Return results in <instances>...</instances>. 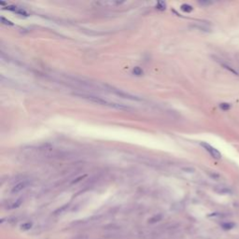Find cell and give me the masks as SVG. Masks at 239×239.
Listing matches in <instances>:
<instances>
[{
	"label": "cell",
	"instance_id": "obj_1",
	"mask_svg": "<svg viewBox=\"0 0 239 239\" xmlns=\"http://www.w3.org/2000/svg\"><path fill=\"white\" fill-rule=\"evenodd\" d=\"M74 95H76V96H79L80 98H83V99H86L92 103H95V104H98V105H103V106H108V107H111V108H119V109H126L125 107L122 106V105H119V104H114V103H110L101 97H98V96H95V95H92V94H87V93H75Z\"/></svg>",
	"mask_w": 239,
	"mask_h": 239
},
{
	"label": "cell",
	"instance_id": "obj_2",
	"mask_svg": "<svg viewBox=\"0 0 239 239\" xmlns=\"http://www.w3.org/2000/svg\"><path fill=\"white\" fill-rule=\"evenodd\" d=\"M201 146H203L205 149H206V151H207V152H209L210 153V155L213 157V158H215V159H221V152L218 151V150H216L215 148H213L212 146H210L209 144H207V143H201Z\"/></svg>",
	"mask_w": 239,
	"mask_h": 239
},
{
	"label": "cell",
	"instance_id": "obj_3",
	"mask_svg": "<svg viewBox=\"0 0 239 239\" xmlns=\"http://www.w3.org/2000/svg\"><path fill=\"white\" fill-rule=\"evenodd\" d=\"M28 184H29V182L28 181H26V180H25V181H22V182H20V183H18V184H16L13 188H12V190H11V193L12 194H17V193H19V192H21V190H25L27 186H28Z\"/></svg>",
	"mask_w": 239,
	"mask_h": 239
},
{
	"label": "cell",
	"instance_id": "obj_4",
	"mask_svg": "<svg viewBox=\"0 0 239 239\" xmlns=\"http://www.w3.org/2000/svg\"><path fill=\"white\" fill-rule=\"evenodd\" d=\"M162 219H163V216H162V215H161V214L155 215V216L151 217V219L149 220V223H151V224H154V223L158 222V221H162Z\"/></svg>",
	"mask_w": 239,
	"mask_h": 239
},
{
	"label": "cell",
	"instance_id": "obj_5",
	"mask_svg": "<svg viewBox=\"0 0 239 239\" xmlns=\"http://www.w3.org/2000/svg\"><path fill=\"white\" fill-rule=\"evenodd\" d=\"M32 226H33L32 222H25V223H22L21 225V229L25 230V231H27V230H30L32 228Z\"/></svg>",
	"mask_w": 239,
	"mask_h": 239
},
{
	"label": "cell",
	"instance_id": "obj_6",
	"mask_svg": "<svg viewBox=\"0 0 239 239\" xmlns=\"http://www.w3.org/2000/svg\"><path fill=\"white\" fill-rule=\"evenodd\" d=\"M221 226L225 230H230V229L234 227V223H233V222H225V223H222Z\"/></svg>",
	"mask_w": 239,
	"mask_h": 239
},
{
	"label": "cell",
	"instance_id": "obj_7",
	"mask_svg": "<svg viewBox=\"0 0 239 239\" xmlns=\"http://www.w3.org/2000/svg\"><path fill=\"white\" fill-rule=\"evenodd\" d=\"M133 73H134L135 76H141V75L143 74V70H142L140 67L136 66V67H135V68L133 69Z\"/></svg>",
	"mask_w": 239,
	"mask_h": 239
},
{
	"label": "cell",
	"instance_id": "obj_8",
	"mask_svg": "<svg viewBox=\"0 0 239 239\" xmlns=\"http://www.w3.org/2000/svg\"><path fill=\"white\" fill-rule=\"evenodd\" d=\"M181 10L186 11V12H190V11L193 10V7L188 5V4H183V5H181Z\"/></svg>",
	"mask_w": 239,
	"mask_h": 239
},
{
	"label": "cell",
	"instance_id": "obj_9",
	"mask_svg": "<svg viewBox=\"0 0 239 239\" xmlns=\"http://www.w3.org/2000/svg\"><path fill=\"white\" fill-rule=\"evenodd\" d=\"M22 199H19V200H17L15 203H13L10 206V209H13V208H17L18 206H21V204H22Z\"/></svg>",
	"mask_w": 239,
	"mask_h": 239
},
{
	"label": "cell",
	"instance_id": "obj_10",
	"mask_svg": "<svg viewBox=\"0 0 239 239\" xmlns=\"http://www.w3.org/2000/svg\"><path fill=\"white\" fill-rule=\"evenodd\" d=\"M220 108H221L222 110H228V109H230L231 105L228 104V103H221V104L220 105Z\"/></svg>",
	"mask_w": 239,
	"mask_h": 239
},
{
	"label": "cell",
	"instance_id": "obj_11",
	"mask_svg": "<svg viewBox=\"0 0 239 239\" xmlns=\"http://www.w3.org/2000/svg\"><path fill=\"white\" fill-rule=\"evenodd\" d=\"M156 7H157V9H159V10H163L165 9V3L160 1V2H158V4H157Z\"/></svg>",
	"mask_w": 239,
	"mask_h": 239
},
{
	"label": "cell",
	"instance_id": "obj_12",
	"mask_svg": "<svg viewBox=\"0 0 239 239\" xmlns=\"http://www.w3.org/2000/svg\"><path fill=\"white\" fill-rule=\"evenodd\" d=\"M71 239H88V236L86 234H78V235L72 237Z\"/></svg>",
	"mask_w": 239,
	"mask_h": 239
},
{
	"label": "cell",
	"instance_id": "obj_13",
	"mask_svg": "<svg viewBox=\"0 0 239 239\" xmlns=\"http://www.w3.org/2000/svg\"><path fill=\"white\" fill-rule=\"evenodd\" d=\"M1 21H2V22L3 23H5V25H13V23L10 22V21H9V20H7V19H5L4 17H1Z\"/></svg>",
	"mask_w": 239,
	"mask_h": 239
}]
</instances>
